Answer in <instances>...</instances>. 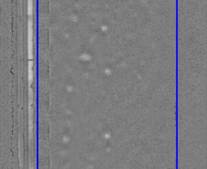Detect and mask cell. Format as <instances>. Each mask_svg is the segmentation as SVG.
Here are the masks:
<instances>
[{
  "label": "cell",
  "mask_w": 207,
  "mask_h": 169,
  "mask_svg": "<svg viewBox=\"0 0 207 169\" xmlns=\"http://www.w3.org/2000/svg\"><path fill=\"white\" fill-rule=\"evenodd\" d=\"M29 169L34 168V144L33 140H29Z\"/></svg>",
  "instance_id": "3957f363"
},
{
  "label": "cell",
  "mask_w": 207,
  "mask_h": 169,
  "mask_svg": "<svg viewBox=\"0 0 207 169\" xmlns=\"http://www.w3.org/2000/svg\"><path fill=\"white\" fill-rule=\"evenodd\" d=\"M18 149H19V161H20V168H23L24 164V149H23V113L21 110L19 111L18 114Z\"/></svg>",
  "instance_id": "6da1fadb"
},
{
  "label": "cell",
  "mask_w": 207,
  "mask_h": 169,
  "mask_svg": "<svg viewBox=\"0 0 207 169\" xmlns=\"http://www.w3.org/2000/svg\"><path fill=\"white\" fill-rule=\"evenodd\" d=\"M31 11H32V5L29 4L28 5V13L31 14Z\"/></svg>",
  "instance_id": "277c9868"
},
{
  "label": "cell",
  "mask_w": 207,
  "mask_h": 169,
  "mask_svg": "<svg viewBox=\"0 0 207 169\" xmlns=\"http://www.w3.org/2000/svg\"><path fill=\"white\" fill-rule=\"evenodd\" d=\"M29 67L30 69H31V67L32 66H33V63L32 62H31V61H30L29 62Z\"/></svg>",
  "instance_id": "5b68a950"
},
{
  "label": "cell",
  "mask_w": 207,
  "mask_h": 169,
  "mask_svg": "<svg viewBox=\"0 0 207 169\" xmlns=\"http://www.w3.org/2000/svg\"><path fill=\"white\" fill-rule=\"evenodd\" d=\"M20 169H23V168H20Z\"/></svg>",
  "instance_id": "8992f818"
},
{
  "label": "cell",
  "mask_w": 207,
  "mask_h": 169,
  "mask_svg": "<svg viewBox=\"0 0 207 169\" xmlns=\"http://www.w3.org/2000/svg\"><path fill=\"white\" fill-rule=\"evenodd\" d=\"M28 116V137L29 140H33V110L32 107L29 108Z\"/></svg>",
  "instance_id": "7a4b0ae2"
}]
</instances>
